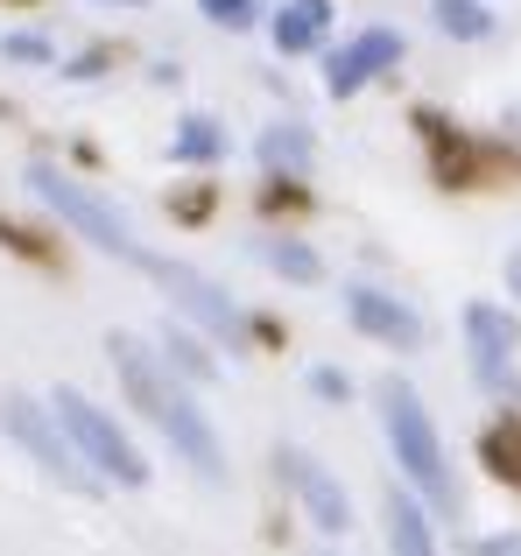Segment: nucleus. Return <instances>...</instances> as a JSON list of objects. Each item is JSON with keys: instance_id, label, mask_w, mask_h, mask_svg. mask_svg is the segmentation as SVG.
Returning a JSON list of instances; mask_svg holds the SVG:
<instances>
[{"instance_id": "1", "label": "nucleus", "mask_w": 521, "mask_h": 556, "mask_svg": "<svg viewBox=\"0 0 521 556\" xmlns=\"http://www.w3.org/2000/svg\"><path fill=\"white\" fill-rule=\"evenodd\" d=\"M106 353H113V374H120L127 402H135L141 416H149L155 430H163L169 444L183 451V465H191L198 479H212V486H219V479H226V451H219V430L205 422V408H198L191 394H183L177 380H169V367H163V359H155L141 339L113 331V345H106Z\"/></svg>"}, {"instance_id": "2", "label": "nucleus", "mask_w": 521, "mask_h": 556, "mask_svg": "<svg viewBox=\"0 0 521 556\" xmlns=\"http://www.w3.org/2000/svg\"><path fill=\"white\" fill-rule=\"evenodd\" d=\"M381 422H387V444H395V465L416 479V493H423L437 515H452L458 486H452V465H444V437H437V422L423 416L409 380H387L381 388Z\"/></svg>"}, {"instance_id": "3", "label": "nucleus", "mask_w": 521, "mask_h": 556, "mask_svg": "<svg viewBox=\"0 0 521 556\" xmlns=\"http://www.w3.org/2000/svg\"><path fill=\"white\" fill-rule=\"evenodd\" d=\"M28 190H36L42 204H50L56 218H71V226L85 232V240L99 247V254H113V261H135V268H149V254H141V240H135V226H127L120 212H113L99 190H85L78 177H64L56 163H28Z\"/></svg>"}, {"instance_id": "4", "label": "nucleus", "mask_w": 521, "mask_h": 556, "mask_svg": "<svg viewBox=\"0 0 521 556\" xmlns=\"http://www.w3.org/2000/svg\"><path fill=\"white\" fill-rule=\"evenodd\" d=\"M56 416H64L71 444H78V458L99 465L113 486H149V465H141V451L127 444V430L106 416V408H92L78 388H56Z\"/></svg>"}, {"instance_id": "5", "label": "nucleus", "mask_w": 521, "mask_h": 556, "mask_svg": "<svg viewBox=\"0 0 521 556\" xmlns=\"http://www.w3.org/2000/svg\"><path fill=\"white\" fill-rule=\"evenodd\" d=\"M0 430H8L14 444L28 451V458H36L42 472H56V479H64V486H92V479L78 472V444H71L64 416H50V408H36L28 394H8V402H0Z\"/></svg>"}, {"instance_id": "6", "label": "nucleus", "mask_w": 521, "mask_h": 556, "mask_svg": "<svg viewBox=\"0 0 521 556\" xmlns=\"http://www.w3.org/2000/svg\"><path fill=\"white\" fill-rule=\"evenodd\" d=\"M149 275L177 296V311H191L198 325L212 331V339H226V345H247V317H240V303L226 296L219 282H205L198 268H183V261H149Z\"/></svg>"}, {"instance_id": "7", "label": "nucleus", "mask_w": 521, "mask_h": 556, "mask_svg": "<svg viewBox=\"0 0 521 556\" xmlns=\"http://www.w3.org/2000/svg\"><path fill=\"white\" fill-rule=\"evenodd\" d=\"M466 345H472V374H480L486 394L514 402L521 380H514V317L500 303H472L466 311Z\"/></svg>"}, {"instance_id": "8", "label": "nucleus", "mask_w": 521, "mask_h": 556, "mask_svg": "<svg viewBox=\"0 0 521 556\" xmlns=\"http://www.w3.org/2000/svg\"><path fill=\"white\" fill-rule=\"evenodd\" d=\"M395 64H402V36H395V28H367V36H353L345 50L325 56V92L353 99L367 78H381V71H395Z\"/></svg>"}, {"instance_id": "9", "label": "nucleus", "mask_w": 521, "mask_h": 556, "mask_svg": "<svg viewBox=\"0 0 521 556\" xmlns=\"http://www.w3.org/2000/svg\"><path fill=\"white\" fill-rule=\"evenodd\" d=\"M282 479L296 486L303 515H310L325 535H345V529H353V501H345V486H339V479H331L317 458H303V451H282Z\"/></svg>"}, {"instance_id": "10", "label": "nucleus", "mask_w": 521, "mask_h": 556, "mask_svg": "<svg viewBox=\"0 0 521 556\" xmlns=\"http://www.w3.org/2000/svg\"><path fill=\"white\" fill-rule=\"evenodd\" d=\"M345 317H353V325L367 331V339H381V345H402V353H409V345H423V317H416L402 296H387V289H367V282H353V289H345Z\"/></svg>"}, {"instance_id": "11", "label": "nucleus", "mask_w": 521, "mask_h": 556, "mask_svg": "<svg viewBox=\"0 0 521 556\" xmlns=\"http://www.w3.org/2000/svg\"><path fill=\"white\" fill-rule=\"evenodd\" d=\"M275 50L282 56H310L317 42L331 36V0H282V14L268 22Z\"/></svg>"}, {"instance_id": "12", "label": "nucleus", "mask_w": 521, "mask_h": 556, "mask_svg": "<svg viewBox=\"0 0 521 556\" xmlns=\"http://www.w3.org/2000/svg\"><path fill=\"white\" fill-rule=\"evenodd\" d=\"M387 549L395 556H437V535H430L423 507L409 493H387Z\"/></svg>"}, {"instance_id": "13", "label": "nucleus", "mask_w": 521, "mask_h": 556, "mask_svg": "<svg viewBox=\"0 0 521 556\" xmlns=\"http://www.w3.org/2000/svg\"><path fill=\"white\" fill-rule=\"evenodd\" d=\"M430 14H437V28L458 36V42H486L494 36V8H486V0H430Z\"/></svg>"}, {"instance_id": "14", "label": "nucleus", "mask_w": 521, "mask_h": 556, "mask_svg": "<svg viewBox=\"0 0 521 556\" xmlns=\"http://www.w3.org/2000/svg\"><path fill=\"white\" fill-rule=\"evenodd\" d=\"M169 155H177V163H219V155H226V135H219V121L191 113V121L177 127V141H169Z\"/></svg>"}, {"instance_id": "15", "label": "nucleus", "mask_w": 521, "mask_h": 556, "mask_svg": "<svg viewBox=\"0 0 521 556\" xmlns=\"http://www.w3.org/2000/svg\"><path fill=\"white\" fill-rule=\"evenodd\" d=\"M163 367L183 374V380H219V359H212L191 331H163Z\"/></svg>"}, {"instance_id": "16", "label": "nucleus", "mask_w": 521, "mask_h": 556, "mask_svg": "<svg viewBox=\"0 0 521 556\" xmlns=\"http://www.w3.org/2000/svg\"><path fill=\"white\" fill-rule=\"evenodd\" d=\"M260 163L268 169H310V135H303L296 121L268 127V135H260Z\"/></svg>"}, {"instance_id": "17", "label": "nucleus", "mask_w": 521, "mask_h": 556, "mask_svg": "<svg viewBox=\"0 0 521 556\" xmlns=\"http://www.w3.org/2000/svg\"><path fill=\"white\" fill-rule=\"evenodd\" d=\"M260 261H268L275 275H289V282H317V275H325V261H317L303 240H268V247H260Z\"/></svg>"}, {"instance_id": "18", "label": "nucleus", "mask_w": 521, "mask_h": 556, "mask_svg": "<svg viewBox=\"0 0 521 556\" xmlns=\"http://www.w3.org/2000/svg\"><path fill=\"white\" fill-rule=\"evenodd\" d=\"M198 14L219 28H254L260 22V0H198Z\"/></svg>"}, {"instance_id": "19", "label": "nucleus", "mask_w": 521, "mask_h": 556, "mask_svg": "<svg viewBox=\"0 0 521 556\" xmlns=\"http://www.w3.org/2000/svg\"><path fill=\"white\" fill-rule=\"evenodd\" d=\"M486 458H494L500 479H521V444H514V430H494V437H486Z\"/></svg>"}, {"instance_id": "20", "label": "nucleus", "mask_w": 521, "mask_h": 556, "mask_svg": "<svg viewBox=\"0 0 521 556\" xmlns=\"http://www.w3.org/2000/svg\"><path fill=\"white\" fill-rule=\"evenodd\" d=\"M0 56H14V64H50V42H42V36H0Z\"/></svg>"}, {"instance_id": "21", "label": "nucleus", "mask_w": 521, "mask_h": 556, "mask_svg": "<svg viewBox=\"0 0 521 556\" xmlns=\"http://www.w3.org/2000/svg\"><path fill=\"white\" fill-rule=\"evenodd\" d=\"M310 388L325 394V402H345V394H353V380H345L339 367H317V374H310Z\"/></svg>"}, {"instance_id": "22", "label": "nucleus", "mask_w": 521, "mask_h": 556, "mask_svg": "<svg viewBox=\"0 0 521 556\" xmlns=\"http://www.w3.org/2000/svg\"><path fill=\"white\" fill-rule=\"evenodd\" d=\"M472 556H521V535H486V543H472Z\"/></svg>"}, {"instance_id": "23", "label": "nucleus", "mask_w": 521, "mask_h": 556, "mask_svg": "<svg viewBox=\"0 0 521 556\" xmlns=\"http://www.w3.org/2000/svg\"><path fill=\"white\" fill-rule=\"evenodd\" d=\"M508 282H514V296H521V254H508Z\"/></svg>"}, {"instance_id": "24", "label": "nucleus", "mask_w": 521, "mask_h": 556, "mask_svg": "<svg viewBox=\"0 0 521 556\" xmlns=\"http://www.w3.org/2000/svg\"><path fill=\"white\" fill-rule=\"evenodd\" d=\"M120 8H141V0H120Z\"/></svg>"}]
</instances>
